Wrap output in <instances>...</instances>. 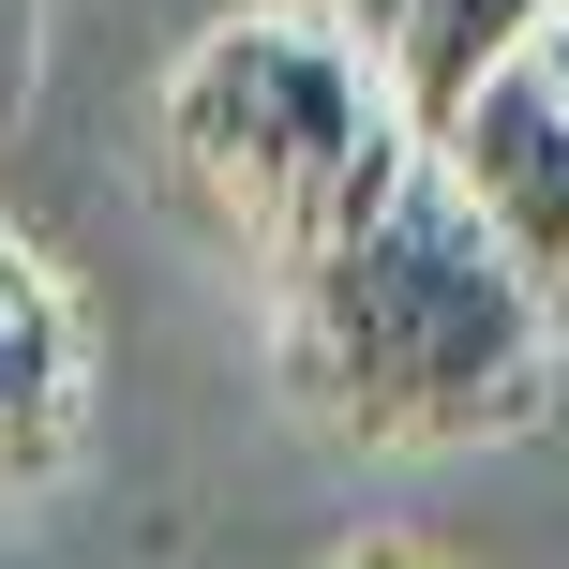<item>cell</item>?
I'll use <instances>...</instances> for the list:
<instances>
[{
  "label": "cell",
  "mask_w": 569,
  "mask_h": 569,
  "mask_svg": "<svg viewBox=\"0 0 569 569\" xmlns=\"http://www.w3.org/2000/svg\"><path fill=\"white\" fill-rule=\"evenodd\" d=\"M30 90H46V0H0V150L30 136Z\"/></svg>",
  "instance_id": "obj_6"
},
{
  "label": "cell",
  "mask_w": 569,
  "mask_h": 569,
  "mask_svg": "<svg viewBox=\"0 0 569 569\" xmlns=\"http://www.w3.org/2000/svg\"><path fill=\"white\" fill-rule=\"evenodd\" d=\"M270 300H284L270 315L284 390L360 450H480V435L540 420V375L569 345L435 150H405L300 270H270Z\"/></svg>",
  "instance_id": "obj_1"
},
{
  "label": "cell",
  "mask_w": 569,
  "mask_h": 569,
  "mask_svg": "<svg viewBox=\"0 0 569 569\" xmlns=\"http://www.w3.org/2000/svg\"><path fill=\"white\" fill-rule=\"evenodd\" d=\"M345 16L375 30V60H390L405 120L435 136V120L495 76V60H525L540 30H569V0H345Z\"/></svg>",
  "instance_id": "obj_5"
},
{
  "label": "cell",
  "mask_w": 569,
  "mask_h": 569,
  "mask_svg": "<svg viewBox=\"0 0 569 569\" xmlns=\"http://www.w3.org/2000/svg\"><path fill=\"white\" fill-rule=\"evenodd\" d=\"M435 166H450V196L480 210L495 240H510V270L555 300V330H569V90L540 76V60H495L480 90H465L450 120H435Z\"/></svg>",
  "instance_id": "obj_3"
},
{
  "label": "cell",
  "mask_w": 569,
  "mask_h": 569,
  "mask_svg": "<svg viewBox=\"0 0 569 569\" xmlns=\"http://www.w3.org/2000/svg\"><path fill=\"white\" fill-rule=\"evenodd\" d=\"M405 150H420V120H405L375 30L330 16V0L226 16V30H196L180 76H166V166L256 270H300Z\"/></svg>",
  "instance_id": "obj_2"
},
{
  "label": "cell",
  "mask_w": 569,
  "mask_h": 569,
  "mask_svg": "<svg viewBox=\"0 0 569 569\" xmlns=\"http://www.w3.org/2000/svg\"><path fill=\"white\" fill-rule=\"evenodd\" d=\"M525 60H540V76H555V90H569V30H540V46H525Z\"/></svg>",
  "instance_id": "obj_7"
},
{
  "label": "cell",
  "mask_w": 569,
  "mask_h": 569,
  "mask_svg": "<svg viewBox=\"0 0 569 569\" xmlns=\"http://www.w3.org/2000/svg\"><path fill=\"white\" fill-rule=\"evenodd\" d=\"M90 420V330H76V284L0 226V480H46Z\"/></svg>",
  "instance_id": "obj_4"
}]
</instances>
